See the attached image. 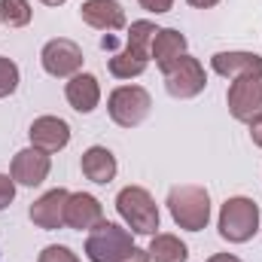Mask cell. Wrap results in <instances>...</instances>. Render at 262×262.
<instances>
[{"label": "cell", "mask_w": 262, "mask_h": 262, "mask_svg": "<svg viewBox=\"0 0 262 262\" xmlns=\"http://www.w3.org/2000/svg\"><path fill=\"white\" fill-rule=\"evenodd\" d=\"M31 3L28 0H0V21L9 25V28H25L31 25Z\"/></svg>", "instance_id": "cell-20"}, {"label": "cell", "mask_w": 262, "mask_h": 262, "mask_svg": "<svg viewBox=\"0 0 262 262\" xmlns=\"http://www.w3.org/2000/svg\"><path fill=\"white\" fill-rule=\"evenodd\" d=\"M119 262H149V253H146V250H140V247H131Z\"/></svg>", "instance_id": "cell-26"}, {"label": "cell", "mask_w": 262, "mask_h": 262, "mask_svg": "<svg viewBox=\"0 0 262 262\" xmlns=\"http://www.w3.org/2000/svg\"><path fill=\"white\" fill-rule=\"evenodd\" d=\"M220 238L229 244H244L259 232V204L247 195L226 198V204L220 207V220H216Z\"/></svg>", "instance_id": "cell-2"}, {"label": "cell", "mask_w": 262, "mask_h": 262, "mask_svg": "<svg viewBox=\"0 0 262 262\" xmlns=\"http://www.w3.org/2000/svg\"><path fill=\"white\" fill-rule=\"evenodd\" d=\"M79 15L95 31H122L125 28V9L116 0H85Z\"/></svg>", "instance_id": "cell-15"}, {"label": "cell", "mask_w": 262, "mask_h": 262, "mask_svg": "<svg viewBox=\"0 0 262 262\" xmlns=\"http://www.w3.org/2000/svg\"><path fill=\"white\" fill-rule=\"evenodd\" d=\"M189 6H195V9H210V6H216L220 0H186Z\"/></svg>", "instance_id": "cell-27"}, {"label": "cell", "mask_w": 262, "mask_h": 262, "mask_svg": "<svg viewBox=\"0 0 262 262\" xmlns=\"http://www.w3.org/2000/svg\"><path fill=\"white\" fill-rule=\"evenodd\" d=\"M226 104L229 113L238 122H250L262 113V76H241L232 79L229 92H226Z\"/></svg>", "instance_id": "cell-9"}, {"label": "cell", "mask_w": 262, "mask_h": 262, "mask_svg": "<svg viewBox=\"0 0 262 262\" xmlns=\"http://www.w3.org/2000/svg\"><path fill=\"white\" fill-rule=\"evenodd\" d=\"M134 247L131 229H122L119 223H98L85 238V256L89 262H119Z\"/></svg>", "instance_id": "cell-6"}, {"label": "cell", "mask_w": 262, "mask_h": 262, "mask_svg": "<svg viewBox=\"0 0 262 262\" xmlns=\"http://www.w3.org/2000/svg\"><path fill=\"white\" fill-rule=\"evenodd\" d=\"M18 79H21L18 64H15L12 58L0 55V98H9V95L18 89Z\"/></svg>", "instance_id": "cell-21"}, {"label": "cell", "mask_w": 262, "mask_h": 262, "mask_svg": "<svg viewBox=\"0 0 262 262\" xmlns=\"http://www.w3.org/2000/svg\"><path fill=\"white\" fill-rule=\"evenodd\" d=\"M152 110V98L143 85H119L107 98V113L119 128H137Z\"/></svg>", "instance_id": "cell-5"}, {"label": "cell", "mask_w": 262, "mask_h": 262, "mask_svg": "<svg viewBox=\"0 0 262 262\" xmlns=\"http://www.w3.org/2000/svg\"><path fill=\"white\" fill-rule=\"evenodd\" d=\"M79 168H82L85 180H92V183H98V186H107V183L116 177V171H119L116 156H113L107 146H89V149L82 152V159H79Z\"/></svg>", "instance_id": "cell-18"}, {"label": "cell", "mask_w": 262, "mask_h": 262, "mask_svg": "<svg viewBox=\"0 0 262 262\" xmlns=\"http://www.w3.org/2000/svg\"><path fill=\"white\" fill-rule=\"evenodd\" d=\"M156 31H159V28H156L152 21H146V18L131 21L125 49L116 52V55L110 58V64H107L116 79H134V76H140V73L149 67V46H152Z\"/></svg>", "instance_id": "cell-1"}, {"label": "cell", "mask_w": 262, "mask_h": 262, "mask_svg": "<svg viewBox=\"0 0 262 262\" xmlns=\"http://www.w3.org/2000/svg\"><path fill=\"white\" fill-rule=\"evenodd\" d=\"M64 223L70 229L92 232L98 223H104V207H101L98 198L89 195V192H70L67 210H64Z\"/></svg>", "instance_id": "cell-13"}, {"label": "cell", "mask_w": 262, "mask_h": 262, "mask_svg": "<svg viewBox=\"0 0 262 262\" xmlns=\"http://www.w3.org/2000/svg\"><path fill=\"white\" fill-rule=\"evenodd\" d=\"M37 262H79V256L64 247V244H49V247H43V253L37 256Z\"/></svg>", "instance_id": "cell-22"}, {"label": "cell", "mask_w": 262, "mask_h": 262, "mask_svg": "<svg viewBox=\"0 0 262 262\" xmlns=\"http://www.w3.org/2000/svg\"><path fill=\"white\" fill-rule=\"evenodd\" d=\"M31 146L43 149V152H58L70 143V125H67L61 116H37L31 122Z\"/></svg>", "instance_id": "cell-12"}, {"label": "cell", "mask_w": 262, "mask_h": 262, "mask_svg": "<svg viewBox=\"0 0 262 262\" xmlns=\"http://www.w3.org/2000/svg\"><path fill=\"white\" fill-rule=\"evenodd\" d=\"M64 98L76 113H92V110L101 104L98 76H92V73H76V76H70L67 85H64Z\"/></svg>", "instance_id": "cell-17"}, {"label": "cell", "mask_w": 262, "mask_h": 262, "mask_svg": "<svg viewBox=\"0 0 262 262\" xmlns=\"http://www.w3.org/2000/svg\"><path fill=\"white\" fill-rule=\"evenodd\" d=\"M207 262H241V259H238V256H232V253H213Z\"/></svg>", "instance_id": "cell-28"}, {"label": "cell", "mask_w": 262, "mask_h": 262, "mask_svg": "<svg viewBox=\"0 0 262 262\" xmlns=\"http://www.w3.org/2000/svg\"><path fill=\"white\" fill-rule=\"evenodd\" d=\"M146 12H152V15H162V12H171V6H174V0H137Z\"/></svg>", "instance_id": "cell-24"}, {"label": "cell", "mask_w": 262, "mask_h": 262, "mask_svg": "<svg viewBox=\"0 0 262 262\" xmlns=\"http://www.w3.org/2000/svg\"><path fill=\"white\" fill-rule=\"evenodd\" d=\"M168 210H171V216L180 229L201 232L210 223V195H207L204 186H195V183L174 186L168 192Z\"/></svg>", "instance_id": "cell-3"}, {"label": "cell", "mask_w": 262, "mask_h": 262, "mask_svg": "<svg viewBox=\"0 0 262 262\" xmlns=\"http://www.w3.org/2000/svg\"><path fill=\"white\" fill-rule=\"evenodd\" d=\"M247 125H250V140H253V143L262 149V113L256 116V119H250Z\"/></svg>", "instance_id": "cell-25"}, {"label": "cell", "mask_w": 262, "mask_h": 262, "mask_svg": "<svg viewBox=\"0 0 262 262\" xmlns=\"http://www.w3.org/2000/svg\"><path fill=\"white\" fill-rule=\"evenodd\" d=\"M204 85H207V73H204L201 61L192 58V55L177 58L171 64V70H165V89H168L171 98L189 101V98H195V95L204 92Z\"/></svg>", "instance_id": "cell-7"}, {"label": "cell", "mask_w": 262, "mask_h": 262, "mask_svg": "<svg viewBox=\"0 0 262 262\" xmlns=\"http://www.w3.org/2000/svg\"><path fill=\"white\" fill-rule=\"evenodd\" d=\"M12 198H15V180L0 174V210H6L12 204Z\"/></svg>", "instance_id": "cell-23"}, {"label": "cell", "mask_w": 262, "mask_h": 262, "mask_svg": "<svg viewBox=\"0 0 262 262\" xmlns=\"http://www.w3.org/2000/svg\"><path fill=\"white\" fill-rule=\"evenodd\" d=\"M40 61H43V70H46L49 76L70 79V76H76V73L82 70V61H85V58H82V49H79L73 40L55 37V40H49V43L43 46Z\"/></svg>", "instance_id": "cell-8"}, {"label": "cell", "mask_w": 262, "mask_h": 262, "mask_svg": "<svg viewBox=\"0 0 262 262\" xmlns=\"http://www.w3.org/2000/svg\"><path fill=\"white\" fill-rule=\"evenodd\" d=\"M49 171H52V159H49V152H43V149H37V146H28V149H21V152H15L12 156V168H9V177L18 183V186H40L46 177H49Z\"/></svg>", "instance_id": "cell-10"}, {"label": "cell", "mask_w": 262, "mask_h": 262, "mask_svg": "<svg viewBox=\"0 0 262 262\" xmlns=\"http://www.w3.org/2000/svg\"><path fill=\"white\" fill-rule=\"evenodd\" d=\"M183 55H186V37L177 28H159L156 37H152V46H149V58L156 61V67L165 73Z\"/></svg>", "instance_id": "cell-16"}, {"label": "cell", "mask_w": 262, "mask_h": 262, "mask_svg": "<svg viewBox=\"0 0 262 262\" xmlns=\"http://www.w3.org/2000/svg\"><path fill=\"white\" fill-rule=\"evenodd\" d=\"M210 70L226 76V79L262 76V55H256V52H216L210 58Z\"/></svg>", "instance_id": "cell-14"}, {"label": "cell", "mask_w": 262, "mask_h": 262, "mask_svg": "<svg viewBox=\"0 0 262 262\" xmlns=\"http://www.w3.org/2000/svg\"><path fill=\"white\" fill-rule=\"evenodd\" d=\"M149 262H186L189 259V247L177 238V235H168V232H156L149 247Z\"/></svg>", "instance_id": "cell-19"}, {"label": "cell", "mask_w": 262, "mask_h": 262, "mask_svg": "<svg viewBox=\"0 0 262 262\" xmlns=\"http://www.w3.org/2000/svg\"><path fill=\"white\" fill-rule=\"evenodd\" d=\"M40 3H46V6H61L64 0H40Z\"/></svg>", "instance_id": "cell-29"}, {"label": "cell", "mask_w": 262, "mask_h": 262, "mask_svg": "<svg viewBox=\"0 0 262 262\" xmlns=\"http://www.w3.org/2000/svg\"><path fill=\"white\" fill-rule=\"evenodd\" d=\"M116 210L134 235H156L159 229V204L143 186H125L116 195Z\"/></svg>", "instance_id": "cell-4"}, {"label": "cell", "mask_w": 262, "mask_h": 262, "mask_svg": "<svg viewBox=\"0 0 262 262\" xmlns=\"http://www.w3.org/2000/svg\"><path fill=\"white\" fill-rule=\"evenodd\" d=\"M67 198H70V192L61 189V186H58V189L43 192V195L31 204V210H28V213H31V223H34L37 229H46V232H55V229L67 226V223H64Z\"/></svg>", "instance_id": "cell-11"}]
</instances>
